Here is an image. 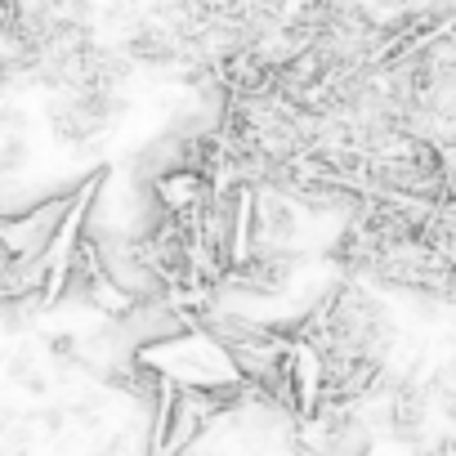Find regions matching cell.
<instances>
[{"label": "cell", "instance_id": "obj_1", "mask_svg": "<svg viewBox=\"0 0 456 456\" xmlns=\"http://www.w3.org/2000/svg\"><path fill=\"white\" fill-rule=\"evenodd\" d=\"M81 192H59L50 201H37L28 210L0 215V260H37L59 247L68 233V215H77Z\"/></svg>", "mask_w": 456, "mask_h": 456}]
</instances>
